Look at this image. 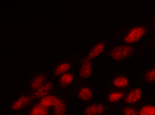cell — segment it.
I'll use <instances>...</instances> for the list:
<instances>
[{"mask_svg":"<svg viewBox=\"0 0 155 115\" xmlns=\"http://www.w3.org/2000/svg\"><path fill=\"white\" fill-rule=\"evenodd\" d=\"M134 51V48L130 45H120L111 49L109 54L113 60L120 62L132 56Z\"/></svg>","mask_w":155,"mask_h":115,"instance_id":"obj_1","label":"cell"},{"mask_svg":"<svg viewBox=\"0 0 155 115\" xmlns=\"http://www.w3.org/2000/svg\"><path fill=\"white\" fill-rule=\"evenodd\" d=\"M146 28L144 27H136L131 28L124 38V42L127 44L137 43L146 33Z\"/></svg>","mask_w":155,"mask_h":115,"instance_id":"obj_2","label":"cell"},{"mask_svg":"<svg viewBox=\"0 0 155 115\" xmlns=\"http://www.w3.org/2000/svg\"><path fill=\"white\" fill-rule=\"evenodd\" d=\"M93 74V62L87 57L82 59L81 65L79 70L80 77L83 79H87Z\"/></svg>","mask_w":155,"mask_h":115,"instance_id":"obj_3","label":"cell"},{"mask_svg":"<svg viewBox=\"0 0 155 115\" xmlns=\"http://www.w3.org/2000/svg\"><path fill=\"white\" fill-rule=\"evenodd\" d=\"M142 97V90L140 88L137 87L130 90L126 95L124 97V101L127 104H134L141 101Z\"/></svg>","mask_w":155,"mask_h":115,"instance_id":"obj_4","label":"cell"},{"mask_svg":"<svg viewBox=\"0 0 155 115\" xmlns=\"http://www.w3.org/2000/svg\"><path fill=\"white\" fill-rule=\"evenodd\" d=\"M32 100L31 96L22 95L12 103L11 105V109L14 111L22 110L28 106L32 102Z\"/></svg>","mask_w":155,"mask_h":115,"instance_id":"obj_5","label":"cell"},{"mask_svg":"<svg viewBox=\"0 0 155 115\" xmlns=\"http://www.w3.org/2000/svg\"><path fill=\"white\" fill-rule=\"evenodd\" d=\"M53 87V83L51 81H47L41 87L34 91L32 94L33 99H41L45 96H47L51 92Z\"/></svg>","mask_w":155,"mask_h":115,"instance_id":"obj_6","label":"cell"},{"mask_svg":"<svg viewBox=\"0 0 155 115\" xmlns=\"http://www.w3.org/2000/svg\"><path fill=\"white\" fill-rule=\"evenodd\" d=\"M106 109V106L102 103H93L85 108L83 113L84 115H101L104 113Z\"/></svg>","mask_w":155,"mask_h":115,"instance_id":"obj_7","label":"cell"},{"mask_svg":"<svg viewBox=\"0 0 155 115\" xmlns=\"http://www.w3.org/2000/svg\"><path fill=\"white\" fill-rule=\"evenodd\" d=\"M62 100L57 96L49 94L39 100V103L44 106L50 108L54 107L61 101Z\"/></svg>","mask_w":155,"mask_h":115,"instance_id":"obj_8","label":"cell"},{"mask_svg":"<svg viewBox=\"0 0 155 115\" xmlns=\"http://www.w3.org/2000/svg\"><path fill=\"white\" fill-rule=\"evenodd\" d=\"M77 96L82 101L88 102L91 101L93 97V92L90 87L83 86L78 90Z\"/></svg>","mask_w":155,"mask_h":115,"instance_id":"obj_9","label":"cell"},{"mask_svg":"<svg viewBox=\"0 0 155 115\" xmlns=\"http://www.w3.org/2000/svg\"><path fill=\"white\" fill-rule=\"evenodd\" d=\"M105 47V42L104 41H101L97 43L88 52L87 55V57L90 59H95L96 57L99 56L104 51Z\"/></svg>","mask_w":155,"mask_h":115,"instance_id":"obj_10","label":"cell"},{"mask_svg":"<svg viewBox=\"0 0 155 115\" xmlns=\"http://www.w3.org/2000/svg\"><path fill=\"white\" fill-rule=\"evenodd\" d=\"M130 81L127 76L120 75L115 77L112 81V84L117 88L123 89L127 88L129 85Z\"/></svg>","mask_w":155,"mask_h":115,"instance_id":"obj_11","label":"cell"},{"mask_svg":"<svg viewBox=\"0 0 155 115\" xmlns=\"http://www.w3.org/2000/svg\"><path fill=\"white\" fill-rule=\"evenodd\" d=\"M71 67V64L69 62H64L58 64L53 70V75L54 76H60L68 72Z\"/></svg>","mask_w":155,"mask_h":115,"instance_id":"obj_12","label":"cell"},{"mask_svg":"<svg viewBox=\"0 0 155 115\" xmlns=\"http://www.w3.org/2000/svg\"><path fill=\"white\" fill-rule=\"evenodd\" d=\"M49 108L38 102L32 107L28 115H48L49 113Z\"/></svg>","mask_w":155,"mask_h":115,"instance_id":"obj_13","label":"cell"},{"mask_svg":"<svg viewBox=\"0 0 155 115\" xmlns=\"http://www.w3.org/2000/svg\"><path fill=\"white\" fill-rule=\"evenodd\" d=\"M46 76L44 75H39L32 80L30 84V88L34 91L41 87L46 82Z\"/></svg>","mask_w":155,"mask_h":115,"instance_id":"obj_14","label":"cell"},{"mask_svg":"<svg viewBox=\"0 0 155 115\" xmlns=\"http://www.w3.org/2000/svg\"><path fill=\"white\" fill-rule=\"evenodd\" d=\"M74 80V75L72 73H66L65 74L60 76L59 78V84L62 88H65L72 83Z\"/></svg>","mask_w":155,"mask_h":115,"instance_id":"obj_15","label":"cell"},{"mask_svg":"<svg viewBox=\"0 0 155 115\" xmlns=\"http://www.w3.org/2000/svg\"><path fill=\"white\" fill-rule=\"evenodd\" d=\"M125 94L120 91H114L110 92L107 96V100L109 102L115 103L120 101L124 97Z\"/></svg>","mask_w":155,"mask_h":115,"instance_id":"obj_16","label":"cell"},{"mask_svg":"<svg viewBox=\"0 0 155 115\" xmlns=\"http://www.w3.org/2000/svg\"><path fill=\"white\" fill-rule=\"evenodd\" d=\"M67 106L65 102L61 100L58 104L53 107V115H65Z\"/></svg>","mask_w":155,"mask_h":115,"instance_id":"obj_17","label":"cell"},{"mask_svg":"<svg viewBox=\"0 0 155 115\" xmlns=\"http://www.w3.org/2000/svg\"><path fill=\"white\" fill-rule=\"evenodd\" d=\"M139 115H155V106L146 104L142 106L139 111Z\"/></svg>","mask_w":155,"mask_h":115,"instance_id":"obj_18","label":"cell"},{"mask_svg":"<svg viewBox=\"0 0 155 115\" xmlns=\"http://www.w3.org/2000/svg\"><path fill=\"white\" fill-rule=\"evenodd\" d=\"M139 110L131 106H125L122 109L123 115H139Z\"/></svg>","mask_w":155,"mask_h":115,"instance_id":"obj_19","label":"cell"},{"mask_svg":"<svg viewBox=\"0 0 155 115\" xmlns=\"http://www.w3.org/2000/svg\"><path fill=\"white\" fill-rule=\"evenodd\" d=\"M144 78L147 82H153L155 81V68L150 70L145 73Z\"/></svg>","mask_w":155,"mask_h":115,"instance_id":"obj_20","label":"cell"}]
</instances>
